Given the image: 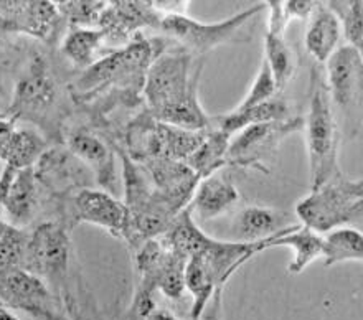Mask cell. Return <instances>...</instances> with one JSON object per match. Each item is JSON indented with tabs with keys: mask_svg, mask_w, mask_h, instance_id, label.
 <instances>
[{
	"mask_svg": "<svg viewBox=\"0 0 363 320\" xmlns=\"http://www.w3.org/2000/svg\"><path fill=\"white\" fill-rule=\"evenodd\" d=\"M201 65H194L186 50L159 53L144 78V96L149 113L159 123L186 131H205L211 118L199 101Z\"/></svg>",
	"mask_w": 363,
	"mask_h": 320,
	"instance_id": "6da1fadb",
	"label": "cell"
},
{
	"mask_svg": "<svg viewBox=\"0 0 363 320\" xmlns=\"http://www.w3.org/2000/svg\"><path fill=\"white\" fill-rule=\"evenodd\" d=\"M292 226L287 228L286 231H289ZM282 233H279V235H282ZM274 238L256 243L218 241L211 238L203 250L186 259L185 289L194 299L190 311L191 320H196L216 289L225 287L228 279L243 264L248 263L256 255H259V253L271 250V243Z\"/></svg>",
	"mask_w": 363,
	"mask_h": 320,
	"instance_id": "7a4b0ae2",
	"label": "cell"
},
{
	"mask_svg": "<svg viewBox=\"0 0 363 320\" xmlns=\"http://www.w3.org/2000/svg\"><path fill=\"white\" fill-rule=\"evenodd\" d=\"M307 154H309L311 190L340 174L339 169V126L332 108L325 79L320 73H312V93L304 119Z\"/></svg>",
	"mask_w": 363,
	"mask_h": 320,
	"instance_id": "3957f363",
	"label": "cell"
},
{
	"mask_svg": "<svg viewBox=\"0 0 363 320\" xmlns=\"http://www.w3.org/2000/svg\"><path fill=\"white\" fill-rule=\"evenodd\" d=\"M363 187L362 179H347L335 175L319 189L296 203V215L302 226L311 228L317 235L329 233L362 216Z\"/></svg>",
	"mask_w": 363,
	"mask_h": 320,
	"instance_id": "277c9868",
	"label": "cell"
},
{
	"mask_svg": "<svg viewBox=\"0 0 363 320\" xmlns=\"http://www.w3.org/2000/svg\"><path fill=\"white\" fill-rule=\"evenodd\" d=\"M157 55L154 43L139 35L125 47H121L86 68L78 79L77 88L82 94H91L108 86L133 84L134 81L144 84L145 73Z\"/></svg>",
	"mask_w": 363,
	"mask_h": 320,
	"instance_id": "5b68a950",
	"label": "cell"
},
{
	"mask_svg": "<svg viewBox=\"0 0 363 320\" xmlns=\"http://www.w3.org/2000/svg\"><path fill=\"white\" fill-rule=\"evenodd\" d=\"M266 10V4H256L251 9L233 15V17L215 23H201L186 15H162L159 30L180 43L191 55H203L221 45L236 42L241 28Z\"/></svg>",
	"mask_w": 363,
	"mask_h": 320,
	"instance_id": "8992f818",
	"label": "cell"
},
{
	"mask_svg": "<svg viewBox=\"0 0 363 320\" xmlns=\"http://www.w3.org/2000/svg\"><path fill=\"white\" fill-rule=\"evenodd\" d=\"M72 241L69 233L57 221H45L28 233L23 269L42 277L55 291L65 287Z\"/></svg>",
	"mask_w": 363,
	"mask_h": 320,
	"instance_id": "52a82bcc",
	"label": "cell"
},
{
	"mask_svg": "<svg viewBox=\"0 0 363 320\" xmlns=\"http://www.w3.org/2000/svg\"><path fill=\"white\" fill-rule=\"evenodd\" d=\"M304 129V119L289 118L286 121L248 126L236 137H231L228 145V165L240 169H253L268 174V164L276 154L277 147L292 132Z\"/></svg>",
	"mask_w": 363,
	"mask_h": 320,
	"instance_id": "ba28073f",
	"label": "cell"
},
{
	"mask_svg": "<svg viewBox=\"0 0 363 320\" xmlns=\"http://www.w3.org/2000/svg\"><path fill=\"white\" fill-rule=\"evenodd\" d=\"M0 304L47 320H60L53 309V292L42 277L18 267L0 274Z\"/></svg>",
	"mask_w": 363,
	"mask_h": 320,
	"instance_id": "9c48e42d",
	"label": "cell"
},
{
	"mask_svg": "<svg viewBox=\"0 0 363 320\" xmlns=\"http://www.w3.org/2000/svg\"><path fill=\"white\" fill-rule=\"evenodd\" d=\"M160 18L152 2H108L98 28L104 35V45L125 47L139 37L140 28H159Z\"/></svg>",
	"mask_w": 363,
	"mask_h": 320,
	"instance_id": "30bf717a",
	"label": "cell"
},
{
	"mask_svg": "<svg viewBox=\"0 0 363 320\" xmlns=\"http://www.w3.org/2000/svg\"><path fill=\"white\" fill-rule=\"evenodd\" d=\"M57 84L48 73L42 57L35 60L22 79L17 83L13 101L10 106V118L35 119L45 116L57 101Z\"/></svg>",
	"mask_w": 363,
	"mask_h": 320,
	"instance_id": "8fae6325",
	"label": "cell"
},
{
	"mask_svg": "<svg viewBox=\"0 0 363 320\" xmlns=\"http://www.w3.org/2000/svg\"><path fill=\"white\" fill-rule=\"evenodd\" d=\"M74 218L79 223L99 226L116 238H123L128 225V206L106 190L82 189L73 198Z\"/></svg>",
	"mask_w": 363,
	"mask_h": 320,
	"instance_id": "7c38bea8",
	"label": "cell"
},
{
	"mask_svg": "<svg viewBox=\"0 0 363 320\" xmlns=\"http://www.w3.org/2000/svg\"><path fill=\"white\" fill-rule=\"evenodd\" d=\"M144 172L160 197L179 211L189 206L200 179L185 162L157 159L145 162Z\"/></svg>",
	"mask_w": 363,
	"mask_h": 320,
	"instance_id": "4fadbf2b",
	"label": "cell"
},
{
	"mask_svg": "<svg viewBox=\"0 0 363 320\" xmlns=\"http://www.w3.org/2000/svg\"><path fill=\"white\" fill-rule=\"evenodd\" d=\"M362 52L350 45H340L327 60L325 86L332 103L340 108L354 103L362 83Z\"/></svg>",
	"mask_w": 363,
	"mask_h": 320,
	"instance_id": "5bb4252c",
	"label": "cell"
},
{
	"mask_svg": "<svg viewBox=\"0 0 363 320\" xmlns=\"http://www.w3.org/2000/svg\"><path fill=\"white\" fill-rule=\"evenodd\" d=\"M240 200V192L233 180L223 172L218 170L205 179H201L189 203L191 215L199 220H213L228 211Z\"/></svg>",
	"mask_w": 363,
	"mask_h": 320,
	"instance_id": "9a60e30c",
	"label": "cell"
},
{
	"mask_svg": "<svg viewBox=\"0 0 363 320\" xmlns=\"http://www.w3.org/2000/svg\"><path fill=\"white\" fill-rule=\"evenodd\" d=\"M68 147L72 155L77 157L84 165L91 167L96 180L104 187L106 192H114L116 182H118V170H116L113 150L104 140L89 132L78 131L69 137Z\"/></svg>",
	"mask_w": 363,
	"mask_h": 320,
	"instance_id": "2e32d148",
	"label": "cell"
},
{
	"mask_svg": "<svg viewBox=\"0 0 363 320\" xmlns=\"http://www.w3.org/2000/svg\"><path fill=\"white\" fill-rule=\"evenodd\" d=\"M340 40L342 27L339 17L332 12L327 2H317L306 32L307 53L319 63H327V60L340 47Z\"/></svg>",
	"mask_w": 363,
	"mask_h": 320,
	"instance_id": "e0dca14e",
	"label": "cell"
},
{
	"mask_svg": "<svg viewBox=\"0 0 363 320\" xmlns=\"http://www.w3.org/2000/svg\"><path fill=\"white\" fill-rule=\"evenodd\" d=\"M38 187L40 180L35 174V167L17 172L12 189H10L2 208L10 226L23 230L33 220L40 200Z\"/></svg>",
	"mask_w": 363,
	"mask_h": 320,
	"instance_id": "ac0fdd59",
	"label": "cell"
},
{
	"mask_svg": "<svg viewBox=\"0 0 363 320\" xmlns=\"http://www.w3.org/2000/svg\"><path fill=\"white\" fill-rule=\"evenodd\" d=\"M287 221H289V215L284 211L268 206L251 205L240 211L238 218H236L235 233L240 238V241H263L274 238L292 226Z\"/></svg>",
	"mask_w": 363,
	"mask_h": 320,
	"instance_id": "d6986e66",
	"label": "cell"
},
{
	"mask_svg": "<svg viewBox=\"0 0 363 320\" xmlns=\"http://www.w3.org/2000/svg\"><path fill=\"white\" fill-rule=\"evenodd\" d=\"M289 106L286 99L281 96H274L253 108L245 111H230L228 114L218 116V118L211 119L213 128L225 132L226 136L233 137L238 134L241 129L248 128V126L263 124V123H274V121H286L289 119Z\"/></svg>",
	"mask_w": 363,
	"mask_h": 320,
	"instance_id": "ffe728a7",
	"label": "cell"
},
{
	"mask_svg": "<svg viewBox=\"0 0 363 320\" xmlns=\"http://www.w3.org/2000/svg\"><path fill=\"white\" fill-rule=\"evenodd\" d=\"M276 246L291 248L294 251V258L287 266L289 274H301L311 263L322 258V236L302 225H294L289 231L276 236L271 248Z\"/></svg>",
	"mask_w": 363,
	"mask_h": 320,
	"instance_id": "44dd1931",
	"label": "cell"
},
{
	"mask_svg": "<svg viewBox=\"0 0 363 320\" xmlns=\"http://www.w3.org/2000/svg\"><path fill=\"white\" fill-rule=\"evenodd\" d=\"M159 238L170 251L177 253V255L185 259H189L191 255L203 250L211 240V238L208 235H205V233L199 228V225H196L195 218L191 215L189 206L184 208V210L174 218L169 230Z\"/></svg>",
	"mask_w": 363,
	"mask_h": 320,
	"instance_id": "7402d4cb",
	"label": "cell"
},
{
	"mask_svg": "<svg viewBox=\"0 0 363 320\" xmlns=\"http://www.w3.org/2000/svg\"><path fill=\"white\" fill-rule=\"evenodd\" d=\"M230 140L231 137L226 136L225 132L216 128H208L200 147L185 160V164L195 172L200 180L215 174V172L223 169L225 165H228L226 157H228Z\"/></svg>",
	"mask_w": 363,
	"mask_h": 320,
	"instance_id": "603a6c76",
	"label": "cell"
},
{
	"mask_svg": "<svg viewBox=\"0 0 363 320\" xmlns=\"http://www.w3.org/2000/svg\"><path fill=\"white\" fill-rule=\"evenodd\" d=\"M13 27L33 37L47 40L57 25L60 12L53 2L12 4Z\"/></svg>",
	"mask_w": 363,
	"mask_h": 320,
	"instance_id": "cb8c5ba5",
	"label": "cell"
},
{
	"mask_svg": "<svg viewBox=\"0 0 363 320\" xmlns=\"http://www.w3.org/2000/svg\"><path fill=\"white\" fill-rule=\"evenodd\" d=\"M322 259L324 266L330 267L347 261L363 259V236L355 228H337L322 238Z\"/></svg>",
	"mask_w": 363,
	"mask_h": 320,
	"instance_id": "d4e9b609",
	"label": "cell"
},
{
	"mask_svg": "<svg viewBox=\"0 0 363 320\" xmlns=\"http://www.w3.org/2000/svg\"><path fill=\"white\" fill-rule=\"evenodd\" d=\"M103 45L104 35L98 27H72L63 40L62 52L73 65L89 68Z\"/></svg>",
	"mask_w": 363,
	"mask_h": 320,
	"instance_id": "484cf974",
	"label": "cell"
},
{
	"mask_svg": "<svg viewBox=\"0 0 363 320\" xmlns=\"http://www.w3.org/2000/svg\"><path fill=\"white\" fill-rule=\"evenodd\" d=\"M45 152H47V144L42 137L28 129L17 128L4 152L2 160L5 165L22 170L37 165Z\"/></svg>",
	"mask_w": 363,
	"mask_h": 320,
	"instance_id": "4316f807",
	"label": "cell"
},
{
	"mask_svg": "<svg viewBox=\"0 0 363 320\" xmlns=\"http://www.w3.org/2000/svg\"><path fill=\"white\" fill-rule=\"evenodd\" d=\"M263 58L268 63L272 78H274L277 93H281L289 84L296 71V58L286 42V35L266 32Z\"/></svg>",
	"mask_w": 363,
	"mask_h": 320,
	"instance_id": "83f0119b",
	"label": "cell"
},
{
	"mask_svg": "<svg viewBox=\"0 0 363 320\" xmlns=\"http://www.w3.org/2000/svg\"><path fill=\"white\" fill-rule=\"evenodd\" d=\"M329 9L340 20L342 35L347 40V45L362 52L363 47V2H327Z\"/></svg>",
	"mask_w": 363,
	"mask_h": 320,
	"instance_id": "f1b7e54d",
	"label": "cell"
},
{
	"mask_svg": "<svg viewBox=\"0 0 363 320\" xmlns=\"http://www.w3.org/2000/svg\"><path fill=\"white\" fill-rule=\"evenodd\" d=\"M27 241L28 233L20 228L10 226L5 231V235L0 238V274L23 267Z\"/></svg>",
	"mask_w": 363,
	"mask_h": 320,
	"instance_id": "f546056e",
	"label": "cell"
},
{
	"mask_svg": "<svg viewBox=\"0 0 363 320\" xmlns=\"http://www.w3.org/2000/svg\"><path fill=\"white\" fill-rule=\"evenodd\" d=\"M108 2H57L60 17L68 18L72 27H98Z\"/></svg>",
	"mask_w": 363,
	"mask_h": 320,
	"instance_id": "4dcf8cb0",
	"label": "cell"
},
{
	"mask_svg": "<svg viewBox=\"0 0 363 320\" xmlns=\"http://www.w3.org/2000/svg\"><path fill=\"white\" fill-rule=\"evenodd\" d=\"M274 96H277V88H276L274 78H272L269 66L263 58V62H261V65H259L258 75H256V78L253 81V86H251L248 94H246L245 98L241 99V103L236 106L233 111L250 109V108H253V106L266 103V101L274 98Z\"/></svg>",
	"mask_w": 363,
	"mask_h": 320,
	"instance_id": "1f68e13d",
	"label": "cell"
},
{
	"mask_svg": "<svg viewBox=\"0 0 363 320\" xmlns=\"http://www.w3.org/2000/svg\"><path fill=\"white\" fill-rule=\"evenodd\" d=\"M315 7L317 2H311V0H289V2H282V17L286 23L292 20H309Z\"/></svg>",
	"mask_w": 363,
	"mask_h": 320,
	"instance_id": "d6a6232c",
	"label": "cell"
},
{
	"mask_svg": "<svg viewBox=\"0 0 363 320\" xmlns=\"http://www.w3.org/2000/svg\"><path fill=\"white\" fill-rule=\"evenodd\" d=\"M196 320H223V287L216 289Z\"/></svg>",
	"mask_w": 363,
	"mask_h": 320,
	"instance_id": "836d02e7",
	"label": "cell"
},
{
	"mask_svg": "<svg viewBox=\"0 0 363 320\" xmlns=\"http://www.w3.org/2000/svg\"><path fill=\"white\" fill-rule=\"evenodd\" d=\"M17 169L10 165H4V170L0 172V213H2L4 203L7 200L9 192L12 189V184L15 180V175H17Z\"/></svg>",
	"mask_w": 363,
	"mask_h": 320,
	"instance_id": "e575fe53",
	"label": "cell"
},
{
	"mask_svg": "<svg viewBox=\"0 0 363 320\" xmlns=\"http://www.w3.org/2000/svg\"><path fill=\"white\" fill-rule=\"evenodd\" d=\"M145 319L147 320H179L172 312L165 311V309H154V311L150 312Z\"/></svg>",
	"mask_w": 363,
	"mask_h": 320,
	"instance_id": "d590c367",
	"label": "cell"
},
{
	"mask_svg": "<svg viewBox=\"0 0 363 320\" xmlns=\"http://www.w3.org/2000/svg\"><path fill=\"white\" fill-rule=\"evenodd\" d=\"M0 320H20L13 312L9 311L7 306L0 304Z\"/></svg>",
	"mask_w": 363,
	"mask_h": 320,
	"instance_id": "8d00e7d4",
	"label": "cell"
}]
</instances>
